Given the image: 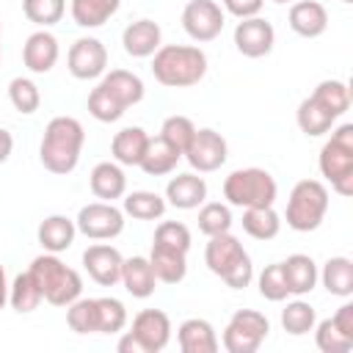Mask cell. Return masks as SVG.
<instances>
[{"instance_id":"cell-1","label":"cell","mask_w":353,"mask_h":353,"mask_svg":"<svg viewBox=\"0 0 353 353\" xmlns=\"http://www.w3.org/2000/svg\"><path fill=\"white\" fill-rule=\"evenodd\" d=\"M85 143V130L74 116H55L44 127L39 143V160L50 174L66 176L77 168L80 152Z\"/></svg>"},{"instance_id":"cell-2","label":"cell","mask_w":353,"mask_h":353,"mask_svg":"<svg viewBox=\"0 0 353 353\" xmlns=\"http://www.w3.org/2000/svg\"><path fill=\"white\" fill-rule=\"evenodd\" d=\"M152 74L165 88H190L207 74V55L193 44H160L152 55Z\"/></svg>"},{"instance_id":"cell-3","label":"cell","mask_w":353,"mask_h":353,"mask_svg":"<svg viewBox=\"0 0 353 353\" xmlns=\"http://www.w3.org/2000/svg\"><path fill=\"white\" fill-rule=\"evenodd\" d=\"M204 262H207L210 273L223 279L226 287H232V290H243L254 279L251 256H248V251L243 248V243L232 232L210 237V243L204 248Z\"/></svg>"},{"instance_id":"cell-4","label":"cell","mask_w":353,"mask_h":353,"mask_svg":"<svg viewBox=\"0 0 353 353\" xmlns=\"http://www.w3.org/2000/svg\"><path fill=\"white\" fill-rule=\"evenodd\" d=\"M30 279L36 281V287L41 290V298L52 306H69L72 301H77L83 295V279L74 268L63 265L58 259V254L44 251L41 256H36L28 268Z\"/></svg>"},{"instance_id":"cell-5","label":"cell","mask_w":353,"mask_h":353,"mask_svg":"<svg viewBox=\"0 0 353 353\" xmlns=\"http://www.w3.org/2000/svg\"><path fill=\"white\" fill-rule=\"evenodd\" d=\"M317 165L339 196H353V124H339L331 132Z\"/></svg>"},{"instance_id":"cell-6","label":"cell","mask_w":353,"mask_h":353,"mask_svg":"<svg viewBox=\"0 0 353 353\" xmlns=\"http://www.w3.org/2000/svg\"><path fill=\"white\" fill-rule=\"evenodd\" d=\"M328 212V188L320 179H301L295 182L287 199V226L295 232H314Z\"/></svg>"},{"instance_id":"cell-7","label":"cell","mask_w":353,"mask_h":353,"mask_svg":"<svg viewBox=\"0 0 353 353\" xmlns=\"http://www.w3.org/2000/svg\"><path fill=\"white\" fill-rule=\"evenodd\" d=\"M276 179L265 168H237L223 179V199L232 207H270L276 201Z\"/></svg>"},{"instance_id":"cell-8","label":"cell","mask_w":353,"mask_h":353,"mask_svg":"<svg viewBox=\"0 0 353 353\" xmlns=\"http://www.w3.org/2000/svg\"><path fill=\"white\" fill-rule=\"evenodd\" d=\"M268 334H270V323H268V317L262 312L237 309L229 317L221 342H223V347L229 353H256L259 345L268 339Z\"/></svg>"},{"instance_id":"cell-9","label":"cell","mask_w":353,"mask_h":353,"mask_svg":"<svg viewBox=\"0 0 353 353\" xmlns=\"http://www.w3.org/2000/svg\"><path fill=\"white\" fill-rule=\"evenodd\" d=\"M74 226L88 240H113L124 232V212L113 207V201H91L80 207Z\"/></svg>"},{"instance_id":"cell-10","label":"cell","mask_w":353,"mask_h":353,"mask_svg":"<svg viewBox=\"0 0 353 353\" xmlns=\"http://www.w3.org/2000/svg\"><path fill=\"white\" fill-rule=\"evenodd\" d=\"M182 157L190 163L193 171L199 174H210V171H218L226 157H229V146H226V138L210 127L204 130H196L188 149L182 152Z\"/></svg>"},{"instance_id":"cell-11","label":"cell","mask_w":353,"mask_h":353,"mask_svg":"<svg viewBox=\"0 0 353 353\" xmlns=\"http://www.w3.org/2000/svg\"><path fill=\"white\" fill-rule=\"evenodd\" d=\"M223 22H226L223 8L215 0H190L182 8V28L199 44L218 39L223 30Z\"/></svg>"},{"instance_id":"cell-12","label":"cell","mask_w":353,"mask_h":353,"mask_svg":"<svg viewBox=\"0 0 353 353\" xmlns=\"http://www.w3.org/2000/svg\"><path fill=\"white\" fill-rule=\"evenodd\" d=\"M66 63H69L72 77H77V80H94V77H102L105 69H108V50H105V44L99 39L83 36V39H77L69 47Z\"/></svg>"},{"instance_id":"cell-13","label":"cell","mask_w":353,"mask_h":353,"mask_svg":"<svg viewBox=\"0 0 353 353\" xmlns=\"http://www.w3.org/2000/svg\"><path fill=\"white\" fill-rule=\"evenodd\" d=\"M276 44V30L268 19L262 17H248L240 19L234 28V47L245 58H265Z\"/></svg>"},{"instance_id":"cell-14","label":"cell","mask_w":353,"mask_h":353,"mask_svg":"<svg viewBox=\"0 0 353 353\" xmlns=\"http://www.w3.org/2000/svg\"><path fill=\"white\" fill-rule=\"evenodd\" d=\"M121 265H124V256L119 254V248H113L108 243H94L83 251V268L99 287L119 284L121 281Z\"/></svg>"},{"instance_id":"cell-15","label":"cell","mask_w":353,"mask_h":353,"mask_svg":"<svg viewBox=\"0 0 353 353\" xmlns=\"http://www.w3.org/2000/svg\"><path fill=\"white\" fill-rule=\"evenodd\" d=\"M130 331L138 336V342L143 345L146 353H160L171 342V320L160 309H143V312H138L132 317V328Z\"/></svg>"},{"instance_id":"cell-16","label":"cell","mask_w":353,"mask_h":353,"mask_svg":"<svg viewBox=\"0 0 353 353\" xmlns=\"http://www.w3.org/2000/svg\"><path fill=\"white\" fill-rule=\"evenodd\" d=\"M204 201H207V182L196 171L176 174V176L168 179V185H165V204H171L176 210H196Z\"/></svg>"},{"instance_id":"cell-17","label":"cell","mask_w":353,"mask_h":353,"mask_svg":"<svg viewBox=\"0 0 353 353\" xmlns=\"http://www.w3.org/2000/svg\"><path fill=\"white\" fill-rule=\"evenodd\" d=\"M58 55H61V47H58V39L50 33V30H36L28 36L25 47H22V61L25 66L33 72V74H47L55 63H58Z\"/></svg>"},{"instance_id":"cell-18","label":"cell","mask_w":353,"mask_h":353,"mask_svg":"<svg viewBox=\"0 0 353 353\" xmlns=\"http://www.w3.org/2000/svg\"><path fill=\"white\" fill-rule=\"evenodd\" d=\"M176 342L182 353H215L218 350V334L210 320L204 317H188L176 328Z\"/></svg>"},{"instance_id":"cell-19","label":"cell","mask_w":353,"mask_h":353,"mask_svg":"<svg viewBox=\"0 0 353 353\" xmlns=\"http://www.w3.org/2000/svg\"><path fill=\"white\" fill-rule=\"evenodd\" d=\"M290 28L303 39H317L328 28V11L317 0H295L290 6Z\"/></svg>"},{"instance_id":"cell-20","label":"cell","mask_w":353,"mask_h":353,"mask_svg":"<svg viewBox=\"0 0 353 353\" xmlns=\"http://www.w3.org/2000/svg\"><path fill=\"white\" fill-rule=\"evenodd\" d=\"M160 25L152 22V19H135L124 28L121 33V44H124V52L132 55V58H149L160 50Z\"/></svg>"},{"instance_id":"cell-21","label":"cell","mask_w":353,"mask_h":353,"mask_svg":"<svg viewBox=\"0 0 353 353\" xmlns=\"http://www.w3.org/2000/svg\"><path fill=\"white\" fill-rule=\"evenodd\" d=\"M88 182H91V193L99 201H113V199H121L127 193V176H124L121 165L119 163H110V160L97 163L91 168Z\"/></svg>"},{"instance_id":"cell-22","label":"cell","mask_w":353,"mask_h":353,"mask_svg":"<svg viewBox=\"0 0 353 353\" xmlns=\"http://www.w3.org/2000/svg\"><path fill=\"white\" fill-rule=\"evenodd\" d=\"M281 273H284V284L290 295H306L314 290L317 284V265L309 254H292L281 262Z\"/></svg>"},{"instance_id":"cell-23","label":"cell","mask_w":353,"mask_h":353,"mask_svg":"<svg viewBox=\"0 0 353 353\" xmlns=\"http://www.w3.org/2000/svg\"><path fill=\"white\" fill-rule=\"evenodd\" d=\"M74 234H77V226H74V221L66 218V215H47V218L39 223V232H36L41 248L50 251V254H61V251L72 248Z\"/></svg>"},{"instance_id":"cell-24","label":"cell","mask_w":353,"mask_h":353,"mask_svg":"<svg viewBox=\"0 0 353 353\" xmlns=\"http://www.w3.org/2000/svg\"><path fill=\"white\" fill-rule=\"evenodd\" d=\"M102 85L105 91L121 105V108H132L143 99V80L127 69H110L108 74H102Z\"/></svg>"},{"instance_id":"cell-25","label":"cell","mask_w":353,"mask_h":353,"mask_svg":"<svg viewBox=\"0 0 353 353\" xmlns=\"http://www.w3.org/2000/svg\"><path fill=\"white\" fill-rule=\"evenodd\" d=\"M149 265L154 270V279L163 284H179L188 276V254L165 245H152Z\"/></svg>"},{"instance_id":"cell-26","label":"cell","mask_w":353,"mask_h":353,"mask_svg":"<svg viewBox=\"0 0 353 353\" xmlns=\"http://www.w3.org/2000/svg\"><path fill=\"white\" fill-rule=\"evenodd\" d=\"M146 143H149V135H146L143 127H124L110 141L113 160L119 165H138L143 152H146Z\"/></svg>"},{"instance_id":"cell-27","label":"cell","mask_w":353,"mask_h":353,"mask_svg":"<svg viewBox=\"0 0 353 353\" xmlns=\"http://www.w3.org/2000/svg\"><path fill=\"white\" fill-rule=\"evenodd\" d=\"M121 284L132 298H149L154 292V270L149 265V256H130L121 265Z\"/></svg>"},{"instance_id":"cell-28","label":"cell","mask_w":353,"mask_h":353,"mask_svg":"<svg viewBox=\"0 0 353 353\" xmlns=\"http://www.w3.org/2000/svg\"><path fill=\"white\" fill-rule=\"evenodd\" d=\"M179 157H182V152H176L174 146H168V143L157 135V138H149L146 152H143L138 168H141L143 174H149V176H163V174H171V171L176 168Z\"/></svg>"},{"instance_id":"cell-29","label":"cell","mask_w":353,"mask_h":353,"mask_svg":"<svg viewBox=\"0 0 353 353\" xmlns=\"http://www.w3.org/2000/svg\"><path fill=\"white\" fill-rule=\"evenodd\" d=\"M317 279L323 281V287L336 295V298H350L353 295V259L347 256H331L323 270L317 273Z\"/></svg>"},{"instance_id":"cell-30","label":"cell","mask_w":353,"mask_h":353,"mask_svg":"<svg viewBox=\"0 0 353 353\" xmlns=\"http://www.w3.org/2000/svg\"><path fill=\"white\" fill-rule=\"evenodd\" d=\"M243 229H245L248 237L265 243V240H273L281 232V218L273 210V204L270 207H245V212H243Z\"/></svg>"},{"instance_id":"cell-31","label":"cell","mask_w":353,"mask_h":353,"mask_svg":"<svg viewBox=\"0 0 353 353\" xmlns=\"http://www.w3.org/2000/svg\"><path fill=\"white\" fill-rule=\"evenodd\" d=\"M119 6L121 0H72L69 11L80 28H102L119 11Z\"/></svg>"},{"instance_id":"cell-32","label":"cell","mask_w":353,"mask_h":353,"mask_svg":"<svg viewBox=\"0 0 353 353\" xmlns=\"http://www.w3.org/2000/svg\"><path fill=\"white\" fill-rule=\"evenodd\" d=\"M295 119H298L301 132L309 135V138H320V135L331 132V130H334V121H336V119H334L320 102H314L312 97H306V99L298 105Z\"/></svg>"},{"instance_id":"cell-33","label":"cell","mask_w":353,"mask_h":353,"mask_svg":"<svg viewBox=\"0 0 353 353\" xmlns=\"http://www.w3.org/2000/svg\"><path fill=\"white\" fill-rule=\"evenodd\" d=\"M165 207H168L165 199L157 196L154 190H132L124 196L121 212L135 218V221H157V218H163Z\"/></svg>"},{"instance_id":"cell-34","label":"cell","mask_w":353,"mask_h":353,"mask_svg":"<svg viewBox=\"0 0 353 353\" xmlns=\"http://www.w3.org/2000/svg\"><path fill=\"white\" fill-rule=\"evenodd\" d=\"M312 99L320 102L334 119H339V116L347 113V108H350V88H347V83H342V80H323V83H317V88L312 91Z\"/></svg>"},{"instance_id":"cell-35","label":"cell","mask_w":353,"mask_h":353,"mask_svg":"<svg viewBox=\"0 0 353 353\" xmlns=\"http://www.w3.org/2000/svg\"><path fill=\"white\" fill-rule=\"evenodd\" d=\"M44 298H41V290L36 287V281L30 279V273L25 270V273H19L11 284H8V303H11V309L14 312H19V314H28V312H33V309H39V303H41Z\"/></svg>"},{"instance_id":"cell-36","label":"cell","mask_w":353,"mask_h":353,"mask_svg":"<svg viewBox=\"0 0 353 353\" xmlns=\"http://www.w3.org/2000/svg\"><path fill=\"white\" fill-rule=\"evenodd\" d=\"M317 323V312L312 303L306 301H290L284 309H281V328L292 336H303L314 328Z\"/></svg>"},{"instance_id":"cell-37","label":"cell","mask_w":353,"mask_h":353,"mask_svg":"<svg viewBox=\"0 0 353 353\" xmlns=\"http://www.w3.org/2000/svg\"><path fill=\"white\" fill-rule=\"evenodd\" d=\"M66 323L74 334H99L97 298H77L66 306Z\"/></svg>"},{"instance_id":"cell-38","label":"cell","mask_w":353,"mask_h":353,"mask_svg":"<svg viewBox=\"0 0 353 353\" xmlns=\"http://www.w3.org/2000/svg\"><path fill=\"white\" fill-rule=\"evenodd\" d=\"M8 99H11L14 110H19L22 116H30L41 105V91L30 77H14L8 83Z\"/></svg>"},{"instance_id":"cell-39","label":"cell","mask_w":353,"mask_h":353,"mask_svg":"<svg viewBox=\"0 0 353 353\" xmlns=\"http://www.w3.org/2000/svg\"><path fill=\"white\" fill-rule=\"evenodd\" d=\"M232 229V210L221 201H204L199 210V232L212 237Z\"/></svg>"},{"instance_id":"cell-40","label":"cell","mask_w":353,"mask_h":353,"mask_svg":"<svg viewBox=\"0 0 353 353\" xmlns=\"http://www.w3.org/2000/svg\"><path fill=\"white\" fill-rule=\"evenodd\" d=\"M22 11H25L28 22H33L39 28H50V25L61 22V17L66 11V0H22Z\"/></svg>"},{"instance_id":"cell-41","label":"cell","mask_w":353,"mask_h":353,"mask_svg":"<svg viewBox=\"0 0 353 353\" xmlns=\"http://www.w3.org/2000/svg\"><path fill=\"white\" fill-rule=\"evenodd\" d=\"M312 331H314L317 350H323V353H347V350H353V339H347L345 334H339V328L334 325L331 317L314 323Z\"/></svg>"},{"instance_id":"cell-42","label":"cell","mask_w":353,"mask_h":353,"mask_svg":"<svg viewBox=\"0 0 353 353\" xmlns=\"http://www.w3.org/2000/svg\"><path fill=\"white\" fill-rule=\"evenodd\" d=\"M99 334H119L127 325V309L119 298H97Z\"/></svg>"},{"instance_id":"cell-43","label":"cell","mask_w":353,"mask_h":353,"mask_svg":"<svg viewBox=\"0 0 353 353\" xmlns=\"http://www.w3.org/2000/svg\"><path fill=\"white\" fill-rule=\"evenodd\" d=\"M190 229L179 221H163L157 229H154V243L152 245H165V248H174V251H182L188 254L190 251Z\"/></svg>"},{"instance_id":"cell-44","label":"cell","mask_w":353,"mask_h":353,"mask_svg":"<svg viewBox=\"0 0 353 353\" xmlns=\"http://www.w3.org/2000/svg\"><path fill=\"white\" fill-rule=\"evenodd\" d=\"M124 110H127V108H121V105H119V102L105 91V85H102V83L88 94V113H91L97 121H105V124L119 121V119L124 116Z\"/></svg>"},{"instance_id":"cell-45","label":"cell","mask_w":353,"mask_h":353,"mask_svg":"<svg viewBox=\"0 0 353 353\" xmlns=\"http://www.w3.org/2000/svg\"><path fill=\"white\" fill-rule=\"evenodd\" d=\"M193 132H196V124H193L188 116H168V119L163 121V127H160V138H163L168 146H174L176 152H185V149H188Z\"/></svg>"},{"instance_id":"cell-46","label":"cell","mask_w":353,"mask_h":353,"mask_svg":"<svg viewBox=\"0 0 353 353\" xmlns=\"http://www.w3.org/2000/svg\"><path fill=\"white\" fill-rule=\"evenodd\" d=\"M256 284H259V295H262L265 301H273V303H279V301H284V298L290 295V292H287V284H284L281 262H276V265H268V268L259 273Z\"/></svg>"},{"instance_id":"cell-47","label":"cell","mask_w":353,"mask_h":353,"mask_svg":"<svg viewBox=\"0 0 353 353\" xmlns=\"http://www.w3.org/2000/svg\"><path fill=\"white\" fill-rule=\"evenodd\" d=\"M221 3H223V11L237 19L259 17V11L265 8V0H221Z\"/></svg>"},{"instance_id":"cell-48","label":"cell","mask_w":353,"mask_h":353,"mask_svg":"<svg viewBox=\"0 0 353 353\" xmlns=\"http://www.w3.org/2000/svg\"><path fill=\"white\" fill-rule=\"evenodd\" d=\"M331 320L339 328V334H345L347 339H353V303H342Z\"/></svg>"},{"instance_id":"cell-49","label":"cell","mask_w":353,"mask_h":353,"mask_svg":"<svg viewBox=\"0 0 353 353\" xmlns=\"http://www.w3.org/2000/svg\"><path fill=\"white\" fill-rule=\"evenodd\" d=\"M119 353H146L143 345L138 342V336L132 331H127L121 339H119Z\"/></svg>"},{"instance_id":"cell-50","label":"cell","mask_w":353,"mask_h":353,"mask_svg":"<svg viewBox=\"0 0 353 353\" xmlns=\"http://www.w3.org/2000/svg\"><path fill=\"white\" fill-rule=\"evenodd\" d=\"M11 149H14V138H11L8 130L0 127V163H6L11 157Z\"/></svg>"},{"instance_id":"cell-51","label":"cell","mask_w":353,"mask_h":353,"mask_svg":"<svg viewBox=\"0 0 353 353\" xmlns=\"http://www.w3.org/2000/svg\"><path fill=\"white\" fill-rule=\"evenodd\" d=\"M8 303V279H6V268L0 265V309Z\"/></svg>"},{"instance_id":"cell-52","label":"cell","mask_w":353,"mask_h":353,"mask_svg":"<svg viewBox=\"0 0 353 353\" xmlns=\"http://www.w3.org/2000/svg\"><path fill=\"white\" fill-rule=\"evenodd\" d=\"M273 3H292V0H273Z\"/></svg>"},{"instance_id":"cell-53","label":"cell","mask_w":353,"mask_h":353,"mask_svg":"<svg viewBox=\"0 0 353 353\" xmlns=\"http://www.w3.org/2000/svg\"><path fill=\"white\" fill-rule=\"evenodd\" d=\"M339 3H345V6H347V3H353V0H339Z\"/></svg>"},{"instance_id":"cell-54","label":"cell","mask_w":353,"mask_h":353,"mask_svg":"<svg viewBox=\"0 0 353 353\" xmlns=\"http://www.w3.org/2000/svg\"><path fill=\"white\" fill-rule=\"evenodd\" d=\"M0 52H3V47H0Z\"/></svg>"}]
</instances>
